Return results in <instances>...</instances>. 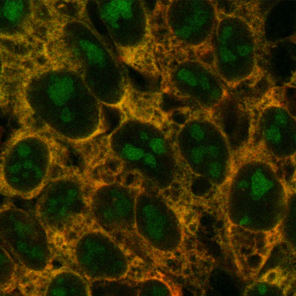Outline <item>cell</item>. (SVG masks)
Wrapping results in <instances>:
<instances>
[{"label": "cell", "mask_w": 296, "mask_h": 296, "mask_svg": "<svg viewBox=\"0 0 296 296\" xmlns=\"http://www.w3.org/2000/svg\"><path fill=\"white\" fill-rule=\"evenodd\" d=\"M144 161L146 164L150 167L155 168L156 166L157 162L154 155L151 153H147L144 156Z\"/></svg>", "instance_id": "obj_3"}, {"label": "cell", "mask_w": 296, "mask_h": 296, "mask_svg": "<svg viewBox=\"0 0 296 296\" xmlns=\"http://www.w3.org/2000/svg\"><path fill=\"white\" fill-rule=\"evenodd\" d=\"M141 139L143 141H146L148 139V137L147 134L145 132H142L140 135Z\"/></svg>", "instance_id": "obj_4"}, {"label": "cell", "mask_w": 296, "mask_h": 296, "mask_svg": "<svg viewBox=\"0 0 296 296\" xmlns=\"http://www.w3.org/2000/svg\"><path fill=\"white\" fill-rule=\"evenodd\" d=\"M149 145L152 150L156 154H163L165 150L164 142L161 139L153 138L150 141Z\"/></svg>", "instance_id": "obj_2"}, {"label": "cell", "mask_w": 296, "mask_h": 296, "mask_svg": "<svg viewBox=\"0 0 296 296\" xmlns=\"http://www.w3.org/2000/svg\"><path fill=\"white\" fill-rule=\"evenodd\" d=\"M124 155L130 160H138L144 157L145 154L144 151L130 144H127L123 149Z\"/></svg>", "instance_id": "obj_1"}]
</instances>
